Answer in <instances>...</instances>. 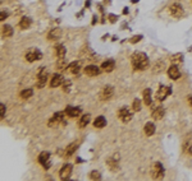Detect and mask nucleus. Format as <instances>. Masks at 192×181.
<instances>
[{"mask_svg": "<svg viewBox=\"0 0 192 181\" xmlns=\"http://www.w3.org/2000/svg\"><path fill=\"white\" fill-rule=\"evenodd\" d=\"M132 65L134 69L137 70H144L147 68L149 65V59L146 54L144 52H134L133 56H132Z\"/></svg>", "mask_w": 192, "mask_h": 181, "instance_id": "f257e3e1", "label": "nucleus"}, {"mask_svg": "<svg viewBox=\"0 0 192 181\" xmlns=\"http://www.w3.org/2000/svg\"><path fill=\"white\" fill-rule=\"evenodd\" d=\"M163 175H164V168H163L161 163H154L152 168H151V176L152 179H161Z\"/></svg>", "mask_w": 192, "mask_h": 181, "instance_id": "f03ea898", "label": "nucleus"}, {"mask_svg": "<svg viewBox=\"0 0 192 181\" xmlns=\"http://www.w3.org/2000/svg\"><path fill=\"white\" fill-rule=\"evenodd\" d=\"M168 95H170V88H168V87L165 85H160L158 92H156V100L158 101H164Z\"/></svg>", "mask_w": 192, "mask_h": 181, "instance_id": "7ed1b4c3", "label": "nucleus"}, {"mask_svg": "<svg viewBox=\"0 0 192 181\" xmlns=\"http://www.w3.org/2000/svg\"><path fill=\"white\" fill-rule=\"evenodd\" d=\"M169 13L172 14L173 17H175V18L182 17L183 16V8H182V5H179L178 3L172 4V5H170V8H169Z\"/></svg>", "mask_w": 192, "mask_h": 181, "instance_id": "20e7f679", "label": "nucleus"}, {"mask_svg": "<svg viewBox=\"0 0 192 181\" xmlns=\"http://www.w3.org/2000/svg\"><path fill=\"white\" fill-rule=\"evenodd\" d=\"M41 52L39 51V50H28V51L26 52V60L27 61H35V60H40L41 59Z\"/></svg>", "mask_w": 192, "mask_h": 181, "instance_id": "39448f33", "label": "nucleus"}, {"mask_svg": "<svg viewBox=\"0 0 192 181\" xmlns=\"http://www.w3.org/2000/svg\"><path fill=\"white\" fill-rule=\"evenodd\" d=\"M118 116L123 122H128L132 119V114H131L130 110H128V107H122L119 110V112H118Z\"/></svg>", "mask_w": 192, "mask_h": 181, "instance_id": "423d86ee", "label": "nucleus"}, {"mask_svg": "<svg viewBox=\"0 0 192 181\" xmlns=\"http://www.w3.org/2000/svg\"><path fill=\"white\" fill-rule=\"evenodd\" d=\"M47 71L46 69H41L40 73L37 74V87L39 88H42L45 84H46V81H47Z\"/></svg>", "mask_w": 192, "mask_h": 181, "instance_id": "0eeeda50", "label": "nucleus"}, {"mask_svg": "<svg viewBox=\"0 0 192 181\" xmlns=\"http://www.w3.org/2000/svg\"><path fill=\"white\" fill-rule=\"evenodd\" d=\"M70 173H72V165L67 163V165H64L63 167H62L59 175H60V179L62 180H66V179H68L70 176Z\"/></svg>", "mask_w": 192, "mask_h": 181, "instance_id": "6e6552de", "label": "nucleus"}, {"mask_svg": "<svg viewBox=\"0 0 192 181\" xmlns=\"http://www.w3.org/2000/svg\"><path fill=\"white\" fill-rule=\"evenodd\" d=\"M49 157H50V154H49L47 152H42V153L39 156V162H40L42 166H44V168H49V167H50Z\"/></svg>", "mask_w": 192, "mask_h": 181, "instance_id": "1a4fd4ad", "label": "nucleus"}, {"mask_svg": "<svg viewBox=\"0 0 192 181\" xmlns=\"http://www.w3.org/2000/svg\"><path fill=\"white\" fill-rule=\"evenodd\" d=\"M85 73L90 77H95V75L100 74V68H97L96 65H87V67L85 68Z\"/></svg>", "mask_w": 192, "mask_h": 181, "instance_id": "9d476101", "label": "nucleus"}, {"mask_svg": "<svg viewBox=\"0 0 192 181\" xmlns=\"http://www.w3.org/2000/svg\"><path fill=\"white\" fill-rule=\"evenodd\" d=\"M113 93H114V91H113L111 87H104L103 91L100 92V100H103V101L109 100L113 96Z\"/></svg>", "mask_w": 192, "mask_h": 181, "instance_id": "9b49d317", "label": "nucleus"}, {"mask_svg": "<svg viewBox=\"0 0 192 181\" xmlns=\"http://www.w3.org/2000/svg\"><path fill=\"white\" fill-rule=\"evenodd\" d=\"M164 114H165L164 108H163L161 106H156L152 110V118L155 120H160V119H163V116H164Z\"/></svg>", "mask_w": 192, "mask_h": 181, "instance_id": "f8f14e48", "label": "nucleus"}, {"mask_svg": "<svg viewBox=\"0 0 192 181\" xmlns=\"http://www.w3.org/2000/svg\"><path fill=\"white\" fill-rule=\"evenodd\" d=\"M68 70H69L72 74L80 73V70H81V61H73V63H70V64L68 65Z\"/></svg>", "mask_w": 192, "mask_h": 181, "instance_id": "ddd939ff", "label": "nucleus"}, {"mask_svg": "<svg viewBox=\"0 0 192 181\" xmlns=\"http://www.w3.org/2000/svg\"><path fill=\"white\" fill-rule=\"evenodd\" d=\"M64 83V79L60 74H55L51 79V82H50V87H53V88H55V87H59Z\"/></svg>", "mask_w": 192, "mask_h": 181, "instance_id": "4468645a", "label": "nucleus"}, {"mask_svg": "<svg viewBox=\"0 0 192 181\" xmlns=\"http://www.w3.org/2000/svg\"><path fill=\"white\" fill-rule=\"evenodd\" d=\"M168 75L170 79H178L179 78V69L175 67V65H173V67H170L169 70H168Z\"/></svg>", "mask_w": 192, "mask_h": 181, "instance_id": "2eb2a0df", "label": "nucleus"}, {"mask_svg": "<svg viewBox=\"0 0 192 181\" xmlns=\"http://www.w3.org/2000/svg\"><path fill=\"white\" fill-rule=\"evenodd\" d=\"M114 67H115V64H114V61H113V60H106V61H104L103 65H101L103 70L106 71V73H110V71L114 69Z\"/></svg>", "mask_w": 192, "mask_h": 181, "instance_id": "dca6fc26", "label": "nucleus"}, {"mask_svg": "<svg viewBox=\"0 0 192 181\" xmlns=\"http://www.w3.org/2000/svg\"><path fill=\"white\" fill-rule=\"evenodd\" d=\"M80 112H81V108H78V107H67L66 108V114L67 115H69L70 118H76V116H78L80 115Z\"/></svg>", "mask_w": 192, "mask_h": 181, "instance_id": "f3484780", "label": "nucleus"}, {"mask_svg": "<svg viewBox=\"0 0 192 181\" xmlns=\"http://www.w3.org/2000/svg\"><path fill=\"white\" fill-rule=\"evenodd\" d=\"M55 55L59 57V59H62V57H64V55H66V47H64L62 43H58V45L55 46Z\"/></svg>", "mask_w": 192, "mask_h": 181, "instance_id": "a211bd4d", "label": "nucleus"}, {"mask_svg": "<svg viewBox=\"0 0 192 181\" xmlns=\"http://www.w3.org/2000/svg\"><path fill=\"white\" fill-rule=\"evenodd\" d=\"M60 36H62L60 30H58V28H56V30H51L50 32H49L47 38H49V40H53V41H56V40L60 37Z\"/></svg>", "mask_w": 192, "mask_h": 181, "instance_id": "6ab92c4d", "label": "nucleus"}, {"mask_svg": "<svg viewBox=\"0 0 192 181\" xmlns=\"http://www.w3.org/2000/svg\"><path fill=\"white\" fill-rule=\"evenodd\" d=\"M144 101H145V103L147 106H151L152 102H151V91H150V88L144 91Z\"/></svg>", "mask_w": 192, "mask_h": 181, "instance_id": "aec40b11", "label": "nucleus"}, {"mask_svg": "<svg viewBox=\"0 0 192 181\" xmlns=\"http://www.w3.org/2000/svg\"><path fill=\"white\" fill-rule=\"evenodd\" d=\"M154 133H155V125L152 124V122H147V124L145 125V134L150 136Z\"/></svg>", "mask_w": 192, "mask_h": 181, "instance_id": "412c9836", "label": "nucleus"}, {"mask_svg": "<svg viewBox=\"0 0 192 181\" xmlns=\"http://www.w3.org/2000/svg\"><path fill=\"white\" fill-rule=\"evenodd\" d=\"M76 149H77V143H70L69 146H68V148L66 149V156H67V157L72 156L74 152H76Z\"/></svg>", "mask_w": 192, "mask_h": 181, "instance_id": "4be33fe9", "label": "nucleus"}, {"mask_svg": "<svg viewBox=\"0 0 192 181\" xmlns=\"http://www.w3.org/2000/svg\"><path fill=\"white\" fill-rule=\"evenodd\" d=\"M31 24V19L30 18H27V17H23L22 19H21L19 22V27L22 28V30H26V28H28Z\"/></svg>", "mask_w": 192, "mask_h": 181, "instance_id": "5701e85b", "label": "nucleus"}, {"mask_svg": "<svg viewBox=\"0 0 192 181\" xmlns=\"http://www.w3.org/2000/svg\"><path fill=\"white\" fill-rule=\"evenodd\" d=\"M105 124H106V120H105V118H103V116H99V118L94 121L95 128H104Z\"/></svg>", "mask_w": 192, "mask_h": 181, "instance_id": "b1692460", "label": "nucleus"}, {"mask_svg": "<svg viewBox=\"0 0 192 181\" xmlns=\"http://www.w3.org/2000/svg\"><path fill=\"white\" fill-rule=\"evenodd\" d=\"M3 34L5 36V37H10V36L13 34V28L10 26H8V24H5L3 27Z\"/></svg>", "mask_w": 192, "mask_h": 181, "instance_id": "393cba45", "label": "nucleus"}, {"mask_svg": "<svg viewBox=\"0 0 192 181\" xmlns=\"http://www.w3.org/2000/svg\"><path fill=\"white\" fill-rule=\"evenodd\" d=\"M90 122V115H83L80 120V128H85Z\"/></svg>", "mask_w": 192, "mask_h": 181, "instance_id": "a878e982", "label": "nucleus"}, {"mask_svg": "<svg viewBox=\"0 0 192 181\" xmlns=\"http://www.w3.org/2000/svg\"><path fill=\"white\" fill-rule=\"evenodd\" d=\"M56 69H59V70H63V69H68V67H67V63H66V60H64V57H62V59H59V61L56 63Z\"/></svg>", "mask_w": 192, "mask_h": 181, "instance_id": "bb28decb", "label": "nucleus"}, {"mask_svg": "<svg viewBox=\"0 0 192 181\" xmlns=\"http://www.w3.org/2000/svg\"><path fill=\"white\" fill-rule=\"evenodd\" d=\"M106 163H108V166H109L113 171L118 170V162L114 160V158H110V160H108V161H106Z\"/></svg>", "mask_w": 192, "mask_h": 181, "instance_id": "cd10ccee", "label": "nucleus"}, {"mask_svg": "<svg viewBox=\"0 0 192 181\" xmlns=\"http://www.w3.org/2000/svg\"><path fill=\"white\" fill-rule=\"evenodd\" d=\"M31 96H32V89H24V91L21 92V97H22L23 100L30 98Z\"/></svg>", "mask_w": 192, "mask_h": 181, "instance_id": "c85d7f7f", "label": "nucleus"}, {"mask_svg": "<svg viewBox=\"0 0 192 181\" xmlns=\"http://www.w3.org/2000/svg\"><path fill=\"white\" fill-rule=\"evenodd\" d=\"M133 110L134 111H140L141 110V101L138 98H136L133 101Z\"/></svg>", "mask_w": 192, "mask_h": 181, "instance_id": "c756f323", "label": "nucleus"}, {"mask_svg": "<svg viewBox=\"0 0 192 181\" xmlns=\"http://www.w3.org/2000/svg\"><path fill=\"white\" fill-rule=\"evenodd\" d=\"M54 118L58 119L59 122H64V114H63V112H56V114L54 115Z\"/></svg>", "mask_w": 192, "mask_h": 181, "instance_id": "7c9ffc66", "label": "nucleus"}, {"mask_svg": "<svg viewBox=\"0 0 192 181\" xmlns=\"http://www.w3.org/2000/svg\"><path fill=\"white\" fill-rule=\"evenodd\" d=\"M92 180H96V179H100V173H99L97 171H92L91 172V176H90Z\"/></svg>", "mask_w": 192, "mask_h": 181, "instance_id": "2f4dec72", "label": "nucleus"}, {"mask_svg": "<svg viewBox=\"0 0 192 181\" xmlns=\"http://www.w3.org/2000/svg\"><path fill=\"white\" fill-rule=\"evenodd\" d=\"M8 14H9V13L6 12V10H3V12H2V16H0V20L3 22V20L6 18V17H8Z\"/></svg>", "mask_w": 192, "mask_h": 181, "instance_id": "473e14b6", "label": "nucleus"}, {"mask_svg": "<svg viewBox=\"0 0 192 181\" xmlns=\"http://www.w3.org/2000/svg\"><path fill=\"white\" fill-rule=\"evenodd\" d=\"M0 111H2L0 116H2V119H3V118H4V115H5V106H4V103L0 105Z\"/></svg>", "mask_w": 192, "mask_h": 181, "instance_id": "72a5a7b5", "label": "nucleus"}, {"mask_svg": "<svg viewBox=\"0 0 192 181\" xmlns=\"http://www.w3.org/2000/svg\"><path fill=\"white\" fill-rule=\"evenodd\" d=\"M140 40H141V36H134V37L131 40V42H132V43H136V42L140 41Z\"/></svg>", "mask_w": 192, "mask_h": 181, "instance_id": "f704fd0d", "label": "nucleus"}, {"mask_svg": "<svg viewBox=\"0 0 192 181\" xmlns=\"http://www.w3.org/2000/svg\"><path fill=\"white\" fill-rule=\"evenodd\" d=\"M70 82H64V91H69Z\"/></svg>", "mask_w": 192, "mask_h": 181, "instance_id": "c9c22d12", "label": "nucleus"}, {"mask_svg": "<svg viewBox=\"0 0 192 181\" xmlns=\"http://www.w3.org/2000/svg\"><path fill=\"white\" fill-rule=\"evenodd\" d=\"M187 152H188V153H190V154L192 156V144H191V146H190V147L187 148Z\"/></svg>", "mask_w": 192, "mask_h": 181, "instance_id": "e433bc0d", "label": "nucleus"}, {"mask_svg": "<svg viewBox=\"0 0 192 181\" xmlns=\"http://www.w3.org/2000/svg\"><path fill=\"white\" fill-rule=\"evenodd\" d=\"M188 102H190V105L192 106V97H190V98H188Z\"/></svg>", "mask_w": 192, "mask_h": 181, "instance_id": "4c0bfd02", "label": "nucleus"}, {"mask_svg": "<svg viewBox=\"0 0 192 181\" xmlns=\"http://www.w3.org/2000/svg\"><path fill=\"white\" fill-rule=\"evenodd\" d=\"M123 13H124V14H127V13H128V9H127V8H124V10H123Z\"/></svg>", "mask_w": 192, "mask_h": 181, "instance_id": "58836bf2", "label": "nucleus"}, {"mask_svg": "<svg viewBox=\"0 0 192 181\" xmlns=\"http://www.w3.org/2000/svg\"><path fill=\"white\" fill-rule=\"evenodd\" d=\"M138 2V0H132V3H137Z\"/></svg>", "mask_w": 192, "mask_h": 181, "instance_id": "ea45409f", "label": "nucleus"}]
</instances>
